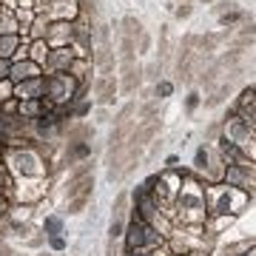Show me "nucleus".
I'll use <instances>...</instances> for the list:
<instances>
[{
    "instance_id": "nucleus-1",
    "label": "nucleus",
    "mask_w": 256,
    "mask_h": 256,
    "mask_svg": "<svg viewBox=\"0 0 256 256\" xmlns=\"http://www.w3.org/2000/svg\"><path fill=\"white\" fill-rule=\"evenodd\" d=\"M248 196L250 194L239 191L234 185L225 182H210L205 188V214L208 216H234L248 205Z\"/></svg>"
},
{
    "instance_id": "nucleus-2",
    "label": "nucleus",
    "mask_w": 256,
    "mask_h": 256,
    "mask_svg": "<svg viewBox=\"0 0 256 256\" xmlns=\"http://www.w3.org/2000/svg\"><path fill=\"white\" fill-rule=\"evenodd\" d=\"M77 88L80 82L74 80L68 72H60V74H48L46 77V97L43 100L52 106V108H66L77 100Z\"/></svg>"
},
{
    "instance_id": "nucleus-3",
    "label": "nucleus",
    "mask_w": 256,
    "mask_h": 256,
    "mask_svg": "<svg viewBox=\"0 0 256 256\" xmlns=\"http://www.w3.org/2000/svg\"><path fill=\"white\" fill-rule=\"evenodd\" d=\"M9 165L12 171L20 176H43L46 174V165H43V160H40V154H37L34 148H14L9 154Z\"/></svg>"
},
{
    "instance_id": "nucleus-4",
    "label": "nucleus",
    "mask_w": 256,
    "mask_h": 256,
    "mask_svg": "<svg viewBox=\"0 0 256 256\" xmlns=\"http://www.w3.org/2000/svg\"><path fill=\"white\" fill-rule=\"evenodd\" d=\"M40 14H46L48 23H74L82 14V6L80 0H52Z\"/></svg>"
},
{
    "instance_id": "nucleus-5",
    "label": "nucleus",
    "mask_w": 256,
    "mask_h": 256,
    "mask_svg": "<svg viewBox=\"0 0 256 256\" xmlns=\"http://www.w3.org/2000/svg\"><path fill=\"white\" fill-rule=\"evenodd\" d=\"M225 185H234L245 194H256V168H242V165H225Z\"/></svg>"
},
{
    "instance_id": "nucleus-6",
    "label": "nucleus",
    "mask_w": 256,
    "mask_h": 256,
    "mask_svg": "<svg viewBox=\"0 0 256 256\" xmlns=\"http://www.w3.org/2000/svg\"><path fill=\"white\" fill-rule=\"evenodd\" d=\"M74 48L72 46H63V48H52L46 57V66H43V74H60V72H68V66L74 63Z\"/></svg>"
},
{
    "instance_id": "nucleus-7",
    "label": "nucleus",
    "mask_w": 256,
    "mask_h": 256,
    "mask_svg": "<svg viewBox=\"0 0 256 256\" xmlns=\"http://www.w3.org/2000/svg\"><path fill=\"white\" fill-rule=\"evenodd\" d=\"M46 97V74L43 77H32L14 86V100H43Z\"/></svg>"
},
{
    "instance_id": "nucleus-8",
    "label": "nucleus",
    "mask_w": 256,
    "mask_h": 256,
    "mask_svg": "<svg viewBox=\"0 0 256 256\" xmlns=\"http://www.w3.org/2000/svg\"><path fill=\"white\" fill-rule=\"evenodd\" d=\"M234 111H236V117L242 120L250 131H256V88H245Z\"/></svg>"
},
{
    "instance_id": "nucleus-9",
    "label": "nucleus",
    "mask_w": 256,
    "mask_h": 256,
    "mask_svg": "<svg viewBox=\"0 0 256 256\" xmlns=\"http://www.w3.org/2000/svg\"><path fill=\"white\" fill-rule=\"evenodd\" d=\"M72 37H74V23H48V32H46V40L48 48H63V46H72Z\"/></svg>"
},
{
    "instance_id": "nucleus-10",
    "label": "nucleus",
    "mask_w": 256,
    "mask_h": 256,
    "mask_svg": "<svg viewBox=\"0 0 256 256\" xmlns=\"http://www.w3.org/2000/svg\"><path fill=\"white\" fill-rule=\"evenodd\" d=\"M142 86V68H140L134 60L131 63H122V82H120V88H122V94H137V88Z\"/></svg>"
},
{
    "instance_id": "nucleus-11",
    "label": "nucleus",
    "mask_w": 256,
    "mask_h": 256,
    "mask_svg": "<svg viewBox=\"0 0 256 256\" xmlns=\"http://www.w3.org/2000/svg\"><path fill=\"white\" fill-rule=\"evenodd\" d=\"M142 242H146V222H140L131 214V222L126 225V248L128 250H142Z\"/></svg>"
},
{
    "instance_id": "nucleus-12",
    "label": "nucleus",
    "mask_w": 256,
    "mask_h": 256,
    "mask_svg": "<svg viewBox=\"0 0 256 256\" xmlns=\"http://www.w3.org/2000/svg\"><path fill=\"white\" fill-rule=\"evenodd\" d=\"M32 77H43V66L32 63V60H23V63H12V72H9V80L18 86L23 80H32Z\"/></svg>"
},
{
    "instance_id": "nucleus-13",
    "label": "nucleus",
    "mask_w": 256,
    "mask_h": 256,
    "mask_svg": "<svg viewBox=\"0 0 256 256\" xmlns=\"http://www.w3.org/2000/svg\"><path fill=\"white\" fill-rule=\"evenodd\" d=\"M117 92H120V86L114 77H97L94 80V94H97V100L102 106H111V102L117 100Z\"/></svg>"
},
{
    "instance_id": "nucleus-14",
    "label": "nucleus",
    "mask_w": 256,
    "mask_h": 256,
    "mask_svg": "<svg viewBox=\"0 0 256 256\" xmlns=\"http://www.w3.org/2000/svg\"><path fill=\"white\" fill-rule=\"evenodd\" d=\"M156 134H160V122H156V120H146V122H142V126L140 128H134V134H131V142H134V146H148V142H151V140L156 137Z\"/></svg>"
},
{
    "instance_id": "nucleus-15",
    "label": "nucleus",
    "mask_w": 256,
    "mask_h": 256,
    "mask_svg": "<svg viewBox=\"0 0 256 256\" xmlns=\"http://www.w3.org/2000/svg\"><path fill=\"white\" fill-rule=\"evenodd\" d=\"M92 72H94V60H86V57H74V63L68 66V74L77 82H88Z\"/></svg>"
},
{
    "instance_id": "nucleus-16",
    "label": "nucleus",
    "mask_w": 256,
    "mask_h": 256,
    "mask_svg": "<svg viewBox=\"0 0 256 256\" xmlns=\"http://www.w3.org/2000/svg\"><path fill=\"white\" fill-rule=\"evenodd\" d=\"M94 188V176H80V180H72L68 182V200H77V196H92Z\"/></svg>"
},
{
    "instance_id": "nucleus-17",
    "label": "nucleus",
    "mask_w": 256,
    "mask_h": 256,
    "mask_svg": "<svg viewBox=\"0 0 256 256\" xmlns=\"http://www.w3.org/2000/svg\"><path fill=\"white\" fill-rule=\"evenodd\" d=\"M23 37L20 34H0V60H12L14 52L20 48Z\"/></svg>"
},
{
    "instance_id": "nucleus-18",
    "label": "nucleus",
    "mask_w": 256,
    "mask_h": 256,
    "mask_svg": "<svg viewBox=\"0 0 256 256\" xmlns=\"http://www.w3.org/2000/svg\"><path fill=\"white\" fill-rule=\"evenodd\" d=\"M48 43L46 40H28V60L37 66H46V57H48Z\"/></svg>"
},
{
    "instance_id": "nucleus-19",
    "label": "nucleus",
    "mask_w": 256,
    "mask_h": 256,
    "mask_svg": "<svg viewBox=\"0 0 256 256\" xmlns=\"http://www.w3.org/2000/svg\"><path fill=\"white\" fill-rule=\"evenodd\" d=\"M0 34H20V23L12 9L0 6Z\"/></svg>"
},
{
    "instance_id": "nucleus-20",
    "label": "nucleus",
    "mask_w": 256,
    "mask_h": 256,
    "mask_svg": "<svg viewBox=\"0 0 256 256\" xmlns=\"http://www.w3.org/2000/svg\"><path fill=\"white\" fill-rule=\"evenodd\" d=\"M120 26H122V37H131L134 43L146 34V32H142V23H140L137 18H122V23H120Z\"/></svg>"
},
{
    "instance_id": "nucleus-21",
    "label": "nucleus",
    "mask_w": 256,
    "mask_h": 256,
    "mask_svg": "<svg viewBox=\"0 0 256 256\" xmlns=\"http://www.w3.org/2000/svg\"><path fill=\"white\" fill-rule=\"evenodd\" d=\"M46 32H48V18H46V14H37L34 23H32V28H28L26 40H43Z\"/></svg>"
},
{
    "instance_id": "nucleus-22",
    "label": "nucleus",
    "mask_w": 256,
    "mask_h": 256,
    "mask_svg": "<svg viewBox=\"0 0 256 256\" xmlns=\"http://www.w3.org/2000/svg\"><path fill=\"white\" fill-rule=\"evenodd\" d=\"M92 154V142H68V151H66V160L74 162V160H86Z\"/></svg>"
},
{
    "instance_id": "nucleus-23",
    "label": "nucleus",
    "mask_w": 256,
    "mask_h": 256,
    "mask_svg": "<svg viewBox=\"0 0 256 256\" xmlns=\"http://www.w3.org/2000/svg\"><path fill=\"white\" fill-rule=\"evenodd\" d=\"M92 134H94V131H92L88 126L77 122V126L68 131V142H88V140H92Z\"/></svg>"
},
{
    "instance_id": "nucleus-24",
    "label": "nucleus",
    "mask_w": 256,
    "mask_h": 256,
    "mask_svg": "<svg viewBox=\"0 0 256 256\" xmlns=\"http://www.w3.org/2000/svg\"><path fill=\"white\" fill-rule=\"evenodd\" d=\"M134 54H137V43H134L131 37H122V40H120V60H122V63H131Z\"/></svg>"
},
{
    "instance_id": "nucleus-25",
    "label": "nucleus",
    "mask_w": 256,
    "mask_h": 256,
    "mask_svg": "<svg viewBox=\"0 0 256 256\" xmlns=\"http://www.w3.org/2000/svg\"><path fill=\"white\" fill-rule=\"evenodd\" d=\"M245 20H248V14L245 12H239V9H230V12H225V14H220V23L225 28L236 26V23H245Z\"/></svg>"
},
{
    "instance_id": "nucleus-26",
    "label": "nucleus",
    "mask_w": 256,
    "mask_h": 256,
    "mask_svg": "<svg viewBox=\"0 0 256 256\" xmlns=\"http://www.w3.org/2000/svg\"><path fill=\"white\" fill-rule=\"evenodd\" d=\"M228 94H230V82H222V86L210 94V97H205V106H208V108H214V106L225 102V97H228Z\"/></svg>"
},
{
    "instance_id": "nucleus-27",
    "label": "nucleus",
    "mask_w": 256,
    "mask_h": 256,
    "mask_svg": "<svg viewBox=\"0 0 256 256\" xmlns=\"http://www.w3.org/2000/svg\"><path fill=\"white\" fill-rule=\"evenodd\" d=\"M254 245H256L254 239H242V242H234V245L225 248V256H245Z\"/></svg>"
},
{
    "instance_id": "nucleus-28",
    "label": "nucleus",
    "mask_w": 256,
    "mask_h": 256,
    "mask_svg": "<svg viewBox=\"0 0 256 256\" xmlns=\"http://www.w3.org/2000/svg\"><path fill=\"white\" fill-rule=\"evenodd\" d=\"M168 54H171V43H168V26H160V68H162V63L168 60Z\"/></svg>"
},
{
    "instance_id": "nucleus-29",
    "label": "nucleus",
    "mask_w": 256,
    "mask_h": 256,
    "mask_svg": "<svg viewBox=\"0 0 256 256\" xmlns=\"http://www.w3.org/2000/svg\"><path fill=\"white\" fill-rule=\"evenodd\" d=\"M43 230H46L48 236H60V230H63V220H60V216H46Z\"/></svg>"
},
{
    "instance_id": "nucleus-30",
    "label": "nucleus",
    "mask_w": 256,
    "mask_h": 256,
    "mask_svg": "<svg viewBox=\"0 0 256 256\" xmlns=\"http://www.w3.org/2000/svg\"><path fill=\"white\" fill-rule=\"evenodd\" d=\"M154 94L162 100V97H171L174 94V82H168V80H160L156 82V88H154Z\"/></svg>"
},
{
    "instance_id": "nucleus-31",
    "label": "nucleus",
    "mask_w": 256,
    "mask_h": 256,
    "mask_svg": "<svg viewBox=\"0 0 256 256\" xmlns=\"http://www.w3.org/2000/svg\"><path fill=\"white\" fill-rule=\"evenodd\" d=\"M14 97V82L12 80H0V102H6Z\"/></svg>"
},
{
    "instance_id": "nucleus-32",
    "label": "nucleus",
    "mask_w": 256,
    "mask_h": 256,
    "mask_svg": "<svg viewBox=\"0 0 256 256\" xmlns=\"http://www.w3.org/2000/svg\"><path fill=\"white\" fill-rule=\"evenodd\" d=\"M126 208H128V196L120 194L117 202H114V220H122V216H126Z\"/></svg>"
},
{
    "instance_id": "nucleus-33",
    "label": "nucleus",
    "mask_w": 256,
    "mask_h": 256,
    "mask_svg": "<svg viewBox=\"0 0 256 256\" xmlns=\"http://www.w3.org/2000/svg\"><path fill=\"white\" fill-rule=\"evenodd\" d=\"M92 196H77V200H68V214H82V208L88 205Z\"/></svg>"
},
{
    "instance_id": "nucleus-34",
    "label": "nucleus",
    "mask_w": 256,
    "mask_h": 256,
    "mask_svg": "<svg viewBox=\"0 0 256 256\" xmlns=\"http://www.w3.org/2000/svg\"><path fill=\"white\" fill-rule=\"evenodd\" d=\"M111 239H117V236H126V220H111V228H108Z\"/></svg>"
},
{
    "instance_id": "nucleus-35",
    "label": "nucleus",
    "mask_w": 256,
    "mask_h": 256,
    "mask_svg": "<svg viewBox=\"0 0 256 256\" xmlns=\"http://www.w3.org/2000/svg\"><path fill=\"white\" fill-rule=\"evenodd\" d=\"M18 106H20V100H14V97H12V100L0 102V111H3V114H9V117H14V114H18Z\"/></svg>"
},
{
    "instance_id": "nucleus-36",
    "label": "nucleus",
    "mask_w": 256,
    "mask_h": 256,
    "mask_svg": "<svg viewBox=\"0 0 256 256\" xmlns=\"http://www.w3.org/2000/svg\"><path fill=\"white\" fill-rule=\"evenodd\" d=\"M230 220H234V216H210L208 230H220V228H225V225H230Z\"/></svg>"
},
{
    "instance_id": "nucleus-37",
    "label": "nucleus",
    "mask_w": 256,
    "mask_h": 256,
    "mask_svg": "<svg viewBox=\"0 0 256 256\" xmlns=\"http://www.w3.org/2000/svg\"><path fill=\"white\" fill-rule=\"evenodd\" d=\"M191 12H194V6L191 3H180V6H176V20H185V18H191Z\"/></svg>"
},
{
    "instance_id": "nucleus-38",
    "label": "nucleus",
    "mask_w": 256,
    "mask_h": 256,
    "mask_svg": "<svg viewBox=\"0 0 256 256\" xmlns=\"http://www.w3.org/2000/svg\"><path fill=\"white\" fill-rule=\"evenodd\" d=\"M196 168H200V171H205V168H208V151H205V148H200V151H196Z\"/></svg>"
},
{
    "instance_id": "nucleus-39",
    "label": "nucleus",
    "mask_w": 256,
    "mask_h": 256,
    "mask_svg": "<svg viewBox=\"0 0 256 256\" xmlns=\"http://www.w3.org/2000/svg\"><path fill=\"white\" fill-rule=\"evenodd\" d=\"M88 111H92V102H80L77 108H72V117H86Z\"/></svg>"
},
{
    "instance_id": "nucleus-40",
    "label": "nucleus",
    "mask_w": 256,
    "mask_h": 256,
    "mask_svg": "<svg viewBox=\"0 0 256 256\" xmlns=\"http://www.w3.org/2000/svg\"><path fill=\"white\" fill-rule=\"evenodd\" d=\"M48 245H52V250H66V239L63 236H48Z\"/></svg>"
},
{
    "instance_id": "nucleus-41",
    "label": "nucleus",
    "mask_w": 256,
    "mask_h": 256,
    "mask_svg": "<svg viewBox=\"0 0 256 256\" xmlns=\"http://www.w3.org/2000/svg\"><path fill=\"white\" fill-rule=\"evenodd\" d=\"M242 37H250V40H254V37H256V23L245 20V26H242Z\"/></svg>"
},
{
    "instance_id": "nucleus-42",
    "label": "nucleus",
    "mask_w": 256,
    "mask_h": 256,
    "mask_svg": "<svg viewBox=\"0 0 256 256\" xmlns=\"http://www.w3.org/2000/svg\"><path fill=\"white\" fill-rule=\"evenodd\" d=\"M12 72V60H0V80H9Z\"/></svg>"
},
{
    "instance_id": "nucleus-43",
    "label": "nucleus",
    "mask_w": 256,
    "mask_h": 256,
    "mask_svg": "<svg viewBox=\"0 0 256 256\" xmlns=\"http://www.w3.org/2000/svg\"><path fill=\"white\" fill-rule=\"evenodd\" d=\"M9 216V200H6V194H0V220H6Z\"/></svg>"
},
{
    "instance_id": "nucleus-44",
    "label": "nucleus",
    "mask_w": 256,
    "mask_h": 256,
    "mask_svg": "<svg viewBox=\"0 0 256 256\" xmlns=\"http://www.w3.org/2000/svg\"><path fill=\"white\" fill-rule=\"evenodd\" d=\"M230 9H236V3H230V0H222V3H220V6H216L214 12H216V14H225V12H230Z\"/></svg>"
},
{
    "instance_id": "nucleus-45",
    "label": "nucleus",
    "mask_w": 256,
    "mask_h": 256,
    "mask_svg": "<svg viewBox=\"0 0 256 256\" xmlns=\"http://www.w3.org/2000/svg\"><path fill=\"white\" fill-rule=\"evenodd\" d=\"M196 106H200V94H188V100H185V108L194 111Z\"/></svg>"
},
{
    "instance_id": "nucleus-46",
    "label": "nucleus",
    "mask_w": 256,
    "mask_h": 256,
    "mask_svg": "<svg viewBox=\"0 0 256 256\" xmlns=\"http://www.w3.org/2000/svg\"><path fill=\"white\" fill-rule=\"evenodd\" d=\"M137 48H140V52H148V48H151V37L142 34V37L137 40Z\"/></svg>"
},
{
    "instance_id": "nucleus-47",
    "label": "nucleus",
    "mask_w": 256,
    "mask_h": 256,
    "mask_svg": "<svg viewBox=\"0 0 256 256\" xmlns=\"http://www.w3.org/2000/svg\"><path fill=\"white\" fill-rule=\"evenodd\" d=\"M154 114H156V102H148L146 108H142V117H146V120H151Z\"/></svg>"
},
{
    "instance_id": "nucleus-48",
    "label": "nucleus",
    "mask_w": 256,
    "mask_h": 256,
    "mask_svg": "<svg viewBox=\"0 0 256 256\" xmlns=\"http://www.w3.org/2000/svg\"><path fill=\"white\" fill-rule=\"evenodd\" d=\"M6 140H9V134H6V128L0 126V142H6Z\"/></svg>"
},
{
    "instance_id": "nucleus-49",
    "label": "nucleus",
    "mask_w": 256,
    "mask_h": 256,
    "mask_svg": "<svg viewBox=\"0 0 256 256\" xmlns=\"http://www.w3.org/2000/svg\"><path fill=\"white\" fill-rule=\"evenodd\" d=\"M126 256H146V250H128Z\"/></svg>"
},
{
    "instance_id": "nucleus-50",
    "label": "nucleus",
    "mask_w": 256,
    "mask_h": 256,
    "mask_svg": "<svg viewBox=\"0 0 256 256\" xmlns=\"http://www.w3.org/2000/svg\"><path fill=\"white\" fill-rule=\"evenodd\" d=\"M245 256H256V245H254V248H250V250H248V254H245Z\"/></svg>"
},
{
    "instance_id": "nucleus-51",
    "label": "nucleus",
    "mask_w": 256,
    "mask_h": 256,
    "mask_svg": "<svg viewBox=\"0 0 256 256\" xmlns=\"http://www.w3.org/2000/svg\"><path fill=\"white\" fill-rule=\"evenodd\" d=\"M202 3H214V0H202Z\"/></svg>"
},
{
    "instance_id": "nucleus-52",
    "label": "nucleus",
    "mask_w": 256,
    "mask_h": 256,
    "mask_svg": "<svg viewBox=\"0 0 256 256\" xmlns=\"http://www.w3.org/2000/svg\"><path fill=\"white\" fill-rule=\"evenodd\" d=\"M182 3H191V0H182Z\"/></svg>"
}]
</instances>
